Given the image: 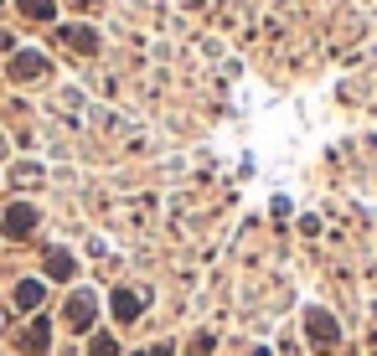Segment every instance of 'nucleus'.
I'll return each mask as SVG.
<instances>
[{
  "label": "nucleus",
  "instance_id": "3",
  "mask_svg": "<svg viewBox=\"0 0 377 356\" xmlns=\"http://www.w3.org/2000/svg\"><path fill=\"white\" fill-rule=\"evenodd\" d=\"M68 315H72V326H88V320H93V295H72Z\"/></svg>",
  "mask_w": 377,
  "mask_h": 356
},
{
  "label": "nucleus",
  "instance_id": "6",
  "mask_svg": "<svg viewBox=\"0 0 377 356\" xmlns=\"http://www.w3.org/2000/svg\"><path fill=\"white\" fill-rule=\"evenodd\" d=\"M47 268H52V279H68V274H72V258H68V253H52Z\"/></svg>",
  "mask_w": 377,
  "mask_h": 356
},
{
  "label": "nucleus",
  "instance_id": "2",
  "mask_svg": "<svg viewBox=\"0 0 377 356\" xmlns=\"http://www.w3.org/2000/svg\"><path fill=\"white\" fill-rule=\"evenodd\" d=\"M114 315H119V320L139 315V295H135V289H119V295H114Z\"/></svg>",
  "mask_w": 377,
  "mask_h": 356
},
{
  "label": "nucleus",
  "instance_id": "9",
  "mask_svg": "<svg viewBox=\"0 0 377 356\" xmlns=\"http://www.w3.org/2000/svg\"><path fill=\"white\" fill-rule=\"evenodd\" d=\"M145 356H171V346H155V351H145Z\"/></svg>",
  "mask_w": 377,
  "mask_h": 356
},
{
  "label": "nucleus",
  "instance_id": "4",
  "mask_svg": "<svg viewBox=\"0 0 377 356\" xmlns=\"http://www.w3.org/2000/svg\"><path fill=\"white\" fill-rule=\"evenodd\" d=\"M16 305H21V310H37V305H41V284H37V279H26V284L16 289Z\"/></svg>",
  "mask_w": 377,
  "mask_h": 356
},
{
  "label": "nucleus",
  "instance_id": "7",
  "mask_svg": "<svg viewBox=\"0 0 377 356\" xmlns=\"http://www.w3.org/2000/svg\"><path fill=\"white\" fill-rule=\"evenodd\" d=\"M93 356H119V351H114V341H109V336H99V341H93Z\"/></svg>",
  "mask_w": 377,
  "mask_h": 356
},
{
  "label": "nucleus",
  "instance_id": "11",
  "mask_svg": "<svg viewBox=\"0 0 377 356\" xmlns=\"http://www.w3.org/2000/svg\"><path fill=\"white\" fill-rule=\"evenodd\" d=\"M0 150H6V139H0Z\"/></svg>",
  "mask_w": 377,
  "mask_h": 356
},
{
  "label": "nucleus",
  "instance_id": "1",
  "mask_svg": "<svg viewBox=\"0 0 377 356\" xmlns=\"http://www.w3.org/2000/svg\"><path fill=\"white\" fill-rule=\"evenodd\" d=\"M310 336H316V346H336V320L310 310Z\"/></svg>",
  "mask_w": 377,
  "mask_h": 356
},
{
  "label": "nucleus",
  "instance_id": "8",
  "mask_svg": "<svg viewBox=\"0 0 377 356\" xmlns=\"http://www.w3.org/2000/svg\"><path fill=\"white\" fill-rule=\"evenodd\" d=\"M26 10H41V16H52V0H26Z\"/></svg>",
  "mask_w": 377,
  "mask_h": 356
},
{
  "label": "nucleus",
  "instance_id": "5",
  "mask_svg": "<svg viewBox=\"0 0 377 356\" xmlns=\"http://www.w3.org/2000/svg\"><path fill=\"white\" fill-rule=\"evenodd\" d=\"M31 217H37L31 207H10V212H6V233H26V228H31Z\"/></svg>",
  "mask_w": 377,
  "mask_h": 356
},
{
  "label": "nucleus",
  "instance_id": "10",
  "mask_svg": "<svg viewBox=\"0 0 377 356\" xmlns=\"http://www.w3.org/2000/svg\"><path fill=\"white\" fill-rule=\"evenodd\" d=\"M253 356H269V351H253Z\"/></svg>",
  "mask_w": 377,
  "mask_h": 356
}]
</instances>
